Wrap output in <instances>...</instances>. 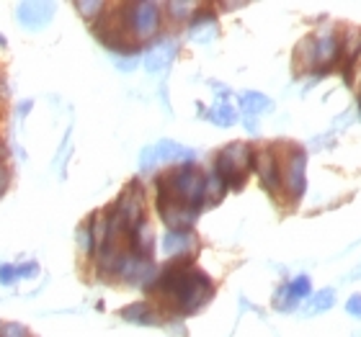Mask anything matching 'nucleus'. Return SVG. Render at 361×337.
<instances>
[{
	"label": "nucleus",
	"instance_id": "obj_7",
	"mask_svg": "<svg viewBox=\"0 0 361 337\" xmlns=\"http://www.w3.org/2000/svg\"><path fill=\"white\" fill-rule=\"evenodd\" d=\"M253 170L258 172V178L264 183V188L271 196H276L279 183H281V167H279L276 152L266 147V150L253 152Z\"/></svg>",
	"mask_w": 361,
	"mask_h": 337
},
{
	"label": "nucleus",
	"instance_id": "obj_30",
	"mask_svg": "<svg viewBox=\"0 0 361 337\" xmlns=\"http://www.w3.org/2000/svg\"><path fill=\"white\" fill-rule=\"evenodd\" d=\"M359 111H361V98H359Z\"/></svg>",
	"mask_w": 361,
	"mask_h": 337
},
{
	"label": "nucleus",
	"instance_id": "obj_8",
	"mask_svg": "<svg viewBox=\"0 0 361 337\" xmlns=\"http://www.w3.org/2000/svg\"><path fill=\"white\" fill-rule=\"evenodd\" d=\"M54 11H57L54 3H18L16 15H18V23H21V26H26V29H31V31H39L52 21Z\"/></svg>",
	"mask_w": 361,
	"mask_h": 337
},
{
	"label": "nucleus",
	"instance_id": "obj_29",
	"mask_svg": "<svg viewBox=\"0 0 361 337\" xmlns=\"http://www.w3.org/2000/svg\"><path fill=\"white\" fill-rule=\"evenodd\" d=\"M0 46H6V39H3V37H0Z\"/></svg>",
	"mask_w": 361,
	"mask_h": 337
},
{
	"label": "nucleus",
	"instance_id": "obj_26",
	"mask_svg": "<svg viewBox=\"0 0 361 337\" xmlns=\"http://www.w3.org/2000/svg\"><path fill=\"white\" fill-rule=\"evenodd\" d=\"M6 191H8V170L6 165H0V198L6 196Z\"/></svg>",
	"mask_w": 361,
	"mask_h": 337
},
{
	"label": "nucleus",
	"instance_id": "obj_15",
	"mask_svg": "<svg viewBox=\"0 0 361 337\" xmlns=\"http://www.w3.org/2000/svg\"><path fill=\"white\" fill-rule=\"evenodd\" d=\"M240 108L248 116H256V113H264L271 108V101L264 96V93H256V90H248L240 96Z\"/></svg>",
	"mask_w": 361,
	"mask_h": 337
},
{
	"label": "nucleus",
	"instance_id": "obj_6",
	"mask_svg": "<svg viewBox=\"0 0 361 337\" xmlns=\"http://www.w3.org/2000/svg\"><path fill=\"white\" fill-rule=\"evenodd\" d=\"M307 158L302 150H292V155L286 158L284 163V172H281V186L286 188V193L292 201H300L305 196V188H307Z\"/></svg>",
	"mask_w": 361,
	"mask_h": 337
},
{
	"label": "nucleus",
	"instance_id": "obj_9",
	"mask_svg": "<svg viewBox=\"0 0 361 337\" xmlns=\"http://www.w3.org/2000/svg\"><path fill=\"white\" fill-rule=\"evenodd\" d=\"M129 253L140 255V257H147L152 260V253H155V234H152V227L147 222H140V224L129 232Z\"/></svg>",
	"mask_w": 361,
	"mask_h": 337
},
{
	"label": "nucleus",
	"instance_id": "obj_10",
	"mask_svg": "<svg viewBox=\"0 0 361 337\" xmlns=\"http://www.w3.org/2000/svg\"><path fill=\"white\" fill-rule=\"evenodd\" d=\"M196 237L191 232H166V237H163V253L168 255V257H191L196 250Z\"/></svg>",
	"mask_w": 361,
	"mask_h": 337
},
{
	"label": "nucleus",
	"instance_id": "obj_1",
	"mask_svg": "<svg viewBox=\"0 0 361 337\" xmlns=\"http://www.w3.org/2000/svg\"><path fill=\"white\" fill-rule=\"evenodd\" d=\"M145 291L158 296L171 312L194 314L212 299L214 284L204 270L191 265V257H176L145 286Z\"/></svg>",
	"mask_w": 361,
	"mask_h": 337
},
{
	"label": "nucleus",
	"instance_id": "obj_24",
	"mask_svg": "<svg viewBox=\"0 0 361 337\" xmlns=\"http://www.w3.org/2000/svg\"><path fill=\"white\" fill-rule=\"evenodd\" d=\"M0 337H29V332H26V327H21V324L11 322L3 327V335Z\"/></svg>",
	"mask_w": 361,
	"mask_h": 337
},
{
	"label": "nucleus",
	"instance_id": "obj_13",
	"mask_svg": "<svg viewBox=\"0 0 361 337\" xmlns=\"http://www.w3.org/2000/svg\"><path fill=\"white\" fill-rule=\"evenodd\" d=\"M121 319H127V322H135V324H158V314H155V309L150 304H129V307L121 309Z\"/></svg>",
	"mask_w": 361,
	"mask_h": 337
},
{
	"label": "nucleus",
	"instance_id": "obj_23",
	"mask_svg": "<svg viewBox=\"0 0 361 337\" xmlns=\"http://www.w3.org/2000/svg\"><path fill=\"white\" fill-rule=\"evenodd\" d=\"M18 278V273H16V265H0V284L3 286H11Z\"/></svg>",
	"mask_w": 361,
	"mask_h": 337
},
{
	"label": "nucleus",
	"instance_id": "obj_2",
	"mask_svg": "<svg viewBox=\"0 0 361 337\" xmlns=\"http://www.w3.org/2000/svg\"><path fill=\"white\" fill-rule=\"evenodd\" d=\"M155 191H158V198H155L158 206L160 203H176V206L202 211L204 196H207V178L199 167L186 163V165H178L158 175Z\"/></svg>",
	"mask_w": 361,
	"mask_h": 337
},
{
	"label": "nucleus",
	"instance_id": "obj_20",
	"mask_svg": "<svg viewBox=\"0 0 361 337\" xmlns=\"http://www.w3.org/2000/svg\"><path fill=\"white\" fill-rule=\"evenodd\" d=\"M75 8L83 13L85 21H96V18H101V13L106 11V3H75Z\"/></svg>",
	"mask_w": 361,
	"mask_h": 337
},
{
	"label": "nucleus",
	"instance_id": "obj_19",
	"mask_svg": "<svg viewBox=\"0 0 361 337\" xmlns=\"http://www.w3.org/2000/svg\"><path fill=\"white\" fill-rule=\"evenodd\" d=\"M168 11H171V15H173L176 21H186V18H191V13H194L196 3H168Z\"/></svg>",
	"mask_w": 361,
	"mask_h": 337
},
{
	"label": "nucleus",
	"instance_id": "obj_5",
	"mask_svg": "<svg viewBox=\"0 0 361 337\" xmlns=\"http://www.w3.org/2000/svg\"><path fill=\"white\" fill-rule=\"evenodd\" d=\"M194 158V150H188V147H183L178 142H171V139H163V142L152 144V147H145L142 155H140V167L142 170H152L160 163H180V165H186Z\"/></svg>",
	"mask_w": 361,
	"mask_h": 337
},
{
	"label": "nucleus",
	"instance_id": "obj_11",
	"mask_svg": "<svg viewBox=\"0 0 361 337\" xmlns=\"http://www.w3.org/2000/svg\"><path fill=\"white\" fill-rule=\"evenodd\" d=\"M173 57H176V42L173 39H163V42H158V44L147 52L145 68H147V72H160V70H166L168 65H171Z\"/></svg>",
	"mask_w": 361,
	"mask_h": 337
},
{
	"label": "nucleus",
	"instance_id": "obj_25",
	"mask_svg": "<svg viewBox=\"0 0 361 337\" xmlns=\"http://www.w3.org/2000/svg\"><path fill=\"white\" fill-rule=\"evenodd\" d=\"M346 312L351 317H361V293H354V296L346 301Z\"/></svg>",
	"mask_w": 361,
	"mask_h": 337
},
{
	"label": "nucleus",
	"instance_id": "obj_17",
	"mask_svg": "<svg viewBox=\"0 0 361 337\" xmlns=\"http://www.w3.org/2000/svg\"><path fill=\"white\" fill-rule=\"evenodd\" d=\"M209 119L214 121L217 127H233L235 119H238V113H235V108L230 103H217L212 108Z\"/></svg>",
	"mask_w": 361,
	"mask_h": 337
},
{
	"label": "nucleus",
	"instance_id": "obj_3",
	"mask_svg": "<svg viewBox=\"0 0 361 337\" xmlns=\"http://www.w3.org/2000/svg\"><path fill=\"white\" fill-rule=\"evenodd\" d=\"M250 167H253V150L243 142L227 144L214 158V172L225 180L227 188H235V191H240L245 186Z\"/></svg>",
	"mask_w": 361,
	"mask_h": 337
},
{
	"label": "nucleus",
	"instance_id": "obj_12",
	"mask_svg": "<svg viewBox=\"0 0 361 337\" xmlns=\"http://www.w3.org/2000/svg\"><path fill=\"white\" fill-rule=\"evenodd\" d=\"M310 291H312L310 278L307 276H297L292 284L286 286V288H281V299H276V309H284V312H289V309H292L300 299H307Z\"/></svg>",
	"mask_w": 361,
	"mask_h": 337
},
{
	"label": "nucleus",
	"instance_id": "obj_4",
	"mask_svg": "<svg viewBox=\"0 0 361 337\" xmlns=\"http://www.w3.org/2000/svg\"><path fill=\"white\" fill-rule=\"evenodd\" d=\"M160 8H163L160 3H129V6H121L129 37L137 39V42L150 39L160 26Z\"/></svg>",
	"mask_w": 361,
	"mask_h": 337
},
{
	"label": "nucleus",
	"instance_id": "obj_27",
	"mask_svg": "<svg viewBox=\"0 0 361 337\" xmlns=\"http://www.w3.org/2000/svg\"><path fill=\"white\" fill-rule=\"evenodd\" d=\"M116 68H119L121 72H132V70L137 68V60H116Z\"/></svg>",
	"mask_w": 361,
	"mask_h": 337
},
{
	"label": "nucleus",
	"instance_id": "obj_14",
	"mask_svg": "<svg viewBox=\"0 0 361 337\" xmlns=\"http://www.w3.org/2000/svg\"><path fill=\"white\" fill-rule=\"evenodd\" d=\"M359 54H361V31L348 29L346 39H341V57H343L348 65H354V62L359 60Z\"/></svg>",
	"mask_w": 361,
	"mask_h": 337
},
{
	"label": "nucleus",
	"instance_id": "obj_31",
	"mask_svg": "<svg viewBox=\"0 0 361 337\" xmlns=\"http://www.w3.org/2000/svg\"><path fill=\"white\" fill-rule=\"evenodd\" d=\"M0 327H3V324H0Z\"/></svg>",
	"mask_w": 361,
	"mask_h": 337
},
{
	"label": "nucleus",
	"instance_id": "obj_28",
	"mask_svg": "<svg viewBox=\"0 0 361 337\" xmlns=\"http://www.w3.org/2000/svg\"><path fill=\"white\" fill-rule=\"evenodd\" d=\"M31 106H34V103H31V101H26V103H21V106H18V113H21V116H23V113H29V111H31Z\"/></svg>",
	"mask_w": 361,
	"mask_h": 337
},
{
	"label": "nucleus",
	"instance_id": "obj_18",
	"mask_svg": "<svg viewBox=\"0 0 361 337\" xmlns=\"http://www.w3.org/2000/svg\"><path fill=\"white\" fill-rule=\"evenodd\" d=\"M331 307H336V291H333V288H323V291L317 293L315 299L310 301L307 314H317V312H328Z\"/></svg>",
	"mask_w": 361,
	"mask_h": 337
},
{
	"label": "nucleus",
	"instance_id": "obj_21",
	"mask_svg": "<svg viewBox=\"0 0 361 337\" xmlns=\"http://www.w3.org/2000/svg\"><path fill=\"white\" fill-rule=\"evenodd\" d=\"M78 242H80V250H83V253H96V242H93V232H90L88 222H85V227L78 229Z\"/></svg>",
	"mask_w": 361,
	"mask_h": 337
},
{
	"label": "nucleus",
	"instance_id": "obj_16",
	"mask_svg": "<svg viewBox=\"0 0 361 337\" xmlns=\"http://www.w3.org/2000/svg\"><path fill=\"white\" fill-rule=\"evenodd\" d=\"M227 193V183L219 178L217 172H212L207 178V196H204V206H217Z\"/></svg>",
	"mask_w": 361,
	"mask_h": 337
},
{
	"label": "nucleus",
	"instance_id": "obj_22",
	"mask_svg": "<svg viewBox=\"0 0 361 337\" xmlns=\"http://www.w3.org/2000/svg\"><path fill=\"white\" fill-rule=\"evenodd\" d=\"M16 273H18V278H37L39 265L34 260H29V262H23V265H16Z\"/></svg>",
	"mask_w": 361,
	"mask_h": 337
}]
</instances>
